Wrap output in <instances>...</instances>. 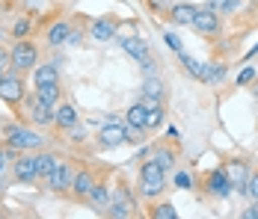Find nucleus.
Masks as SVG:
<instances>
[{
	"label": "nucleus",
	"mask_w": 258,
	"mask_h": 219,
	"mask_svg": "<svg viewBox=\"0 0 258 219\" xmlns=\"http://www.w3.org/2000/svg\"><path fill=\"white\" fill-rule=\"evenodd\" d=\"M92 187H95V178H92V172H86V169L78 172V175H75V181H72V193L80 195V198H86Z\"/></svg>",
	"instance_id": "obj_16"
},
{
	"label": "nucleus",
	"mask_w": 258,
	"mask_h": 219,
	"mask_svg": "<svg viewBox=\"0 0 258 219\" xmlns=\"http://www.w3.org/2000/svg\"><path fill=\"white\" fill-rule=\"evenodd\" d=\"M86 198H89L92 207H110V193H107V187H101V184H95Z\"/></svg>",
	"instance_id": "obj_24"
},
{
	"label": "nucleus",
	"mask_w": 258,
	"mask_h": 219,
	"mask_svg": "<svg viewBox=\"0 0 258 219\" xmlns=\"http://www.w3.org/2000/svg\"><path fill=\"white\" fill-rule=\"evenodd\" d=\"M122 48L128 50L134 59H140L146 71H155V59H152V53H149V45H146L143 39H122Z\"/></svg>",
	"instance_id": "obj_10"
},
{
	"label": "nucleus",
	"mask_w": 258,
	"mask_h": 219,
	"mask_svg": "<svg viewBox=\"0 0 258 219\" xmlns=\"http://www.w3.org/2000/svg\"><path fill=\"white\" fill-rule=\"evenodd\" d=\"M226 178H229V184H232V190H243L246 187V181H249V169H246V163L243 160H229L226 166Z\"/></svg>",
	"instance_id": "obj_12"
},
{
	"label": "nucleus",
	"mask_w": 258,
	"mask_h": 219,
	"mask_svg": "<svg viewBox=\"0 0 258 219\" xmlns=\"http://www.w3.org/2000/svg\"><path fill=\"white\" fill-rule=\"evenodd\" d=\"M146 113H149V110H146L143 101L134 104V107L128 110V116H125V124H131V127H143V130H146Z\"/></svg>",
	"instance_id": "obj_19"
},
{
	"label": "nucleus",
	"mask_w": 258,
	"mask_h": 219,
	"mask_svg": "<svg viewBox=\"0 0 258 219\" xmlns=\"http://www.w3.org/2000/svg\"><path fill=\"white\" fill-rule=\"evenodd\" d=\"M175 216H178V210H175V204H169V201L157 204L155 210H152V219H175Z\"/></svg>",
	"instance_id": "obj_28"
},
{
	"label": "nucleus",
	"mask_w": 258,
	"mask_h": 219,
	"mask_svg": "<svg viewBox=\"0 0 258 219\" xmlns=\"http://www.w3.org/2000/svg\"><path fill=\"white\" fill-rule=\"evenodd\" d=\"M0 190H3V175H0Z\"/></svg>",
	"instance_id": "obj_40"
},
{
	"label": "nucleus",
	"mask_w": 258,
	"mask_h": 219,
	"mask_svg": "<svg viewBox=\"0 0 258 219\" xmlns=\"http://www.w3.org/2000/svg\"><path fill=\"white\" fill-rule=\"evenodd\" d=\"M226 77V65H208L205 62V83H220Z\"/></svg>",
	"instance_id": "obj_29"
},
{
	"label": "nucleus",
	"mask_w": 258,
	"mask_h": 219,
	"mask_svg": "<svg viewBox=\"0 0 258 219\" xmlns=\"http://www.w3.org/2000/svg\"><path fill=\"white\" fill-rule=\"evenodd\" d=\"M208 193L211 195H220V198H226V195H232V184H229V178H226V172L217 169L208 175Z\"/></svg>",
	"instance_id": "obj_14"
},
{
	"label": "nucleus",
	"mask_w": 258,
	"mask_h": 219,
	"mask_svg": "<svg viewBox=\"0 0 258 219\" xmlns=\"http://www.w3.org/2000/svg\"><path fill=\"white\" fill-rule=\"evenodd\" d=\"M163 39H166V45L175 50V53H181V39L175 36V33H163Z\"/></svg>",
	"instance_id": "obj_33"
},
{
	"label": "nucleus",
	"mask_w": 258,
	"mask_h": 219,
	"mask_svg": "<svg viewBox=\"0 0 258 219\" xmlns=\"http://www.w3.org/2000/svg\"><path fill=\"white\" fill-rule=\"evenodd\" d=\"M24 104H27V113H30V122L53 124V107L51 104H45L36 92H33V95H24Z\"/></svg>",
	"instance_id": "obj_5"
},
{
	"label": "nucleus",
	"mask_w": 258,
	"mask_h": 219,
	"mask_svg": "<svg viewBox=\"0 0 258 219\" xmlns=\"http://www.w3.org/2000/svg\"><path fill=\"white\" fill-rule=\"evenodd\" d=\"M178 56H181V62H184V71L190 74V77H196V80H202V83H205V62H196V59H190L184 50H181Z\"/></svg>",
	"instance_id": "obj_21"
},
{
	"label": "nucleus",
	"mask_w": 258,
	"mask_h": 219,
	"mask_svg": "<svg viewBox=\"0 0 258 219\" xmlns=\"http://www.w3.org/2000/svg\"><path fill=\"white\" fill-rule=\"evenodd\" d=\"M24 80L15 74H3V80H0V98L6 101V104H21L24 101Z\"/></svg>",
	"instance_id": "obj_6"
},
{
	"label": "nucleus",
	"mask_w": 258,
	"mask_h": 219,
	"mask_svg": "<svg viewBox=\"0 0 258 219\" xmlns=\"http://www.w3.org/2000/svg\"><path fill=\"white\" fill-rule=\"evenodd\" d=\"M255 77V68H243V71L237 74V86H243V83H249Z\"/></svg>",
	"instance_id": "obj_34"
},
{
	"label": "nucleus",
	"mask_w": 258,
	"mask_h": 219,
	"mask_svg": "<svg viewBox=\"0 0 258 219\" xmlns=\"http://www.w3.org/2000/svg\"><path fill=\"white\" fill-rule=\"evenodd\" d=\"M208 6L214 9V12H220V15H232V12H237V0H208Z\"/></svg>",
	"instance_id": "obj_27"
},
{
	"label": "nucleus",
	"mask_w": 258,
	"mask_h": 219,
	"mask_svg": "<svg viewBox=\"0 0 258 219\" xmlns=\"http://www.w3.org/2000/svg\"><path fill=\"white\" fill-rule=\"evenodd\" d=\"M72 181H75V172H72V166L66 163V160H59L56 166H53V172L48 175V187L51 190H56V193H62V190H69L72 187Z\"/></svg>",
	"instance_id": "obj_8"
},
{
	"label": "nucleus",
	"mask_w": 258,
	"mask_h": 219,
	"mask_svg": "<svg viewBox=\"0 0 258 219\" xmlns=\"http://www.w3.org/2000/svg\"><path fill=\"white\" fill-rule=\"evenodd\" d=\"M69 30H72V27L66 24V21H56V24L48 30V45H66V39H69Z\"/></svg>",
	"instance_id": "obj_23"
},
{
	"label": "nucleus",
	"mask_w": 258,
	"mask_h": 219,
	"mask_svg": "<svg viewBox=\"0 0 258 219\" xmlns=\"http://www.w3.org/2000/svg\"><path fill=\"white\" fill-rule=\"evenodd\" d=\"M134 207H137V201H134L131 190L125 187V184H119V187L113 190V195H110V213L125 219V216H131V213H134Z\"/></svg>",
	"instance_id": "obj_4"
},
{
	"label": "nucleus",
	"mask_w": 258,
	"mask_h": 219,
	"mask_svg": "<svg viewBox=\"0 0 258 219\" xmlns=\"http://www.w3.org/2000/svg\"><path fill=\"white\" fill-rule=\"evenodd\" d=\"M0 68H3V71L9 68V50H3V48H0Z\"/></svg>",
	"instance_id": "obj_35"
},
{
	"label": "nucleus",
	"mask_w": 258,
	"mask_h": 219,
	"mask_svg": "<svg viewBox=\"0 0 258 219\" xmlns=\"http://www.w3.org/2000/svg\"><path fill=\"white\" fill-rule=\"evenodd\" d=\"M152 160H155V163H157L163 172H169L172 166H175V151H166V148H160V151H155V157H152Z\"/></svg>",
	"instance_id": "obj_26"
},
{
	"label": "nucleus",
	"mask_w": 258,
	"mask_h": 219,
	"mask_svg": "<svg viewBox=\"0 0 258 219\" xmlns=\"http://www.w3.org/2000/svg\"><path fill=\"white\" fill-rule=\"evenodd\" d=\"M243 190L249 193L252 201H258V172H255V175H249V181H246V187H243Z\"/></svg>",
	"instance_id": "obj_32"
},
{
	"label": "nucleus",
	"mask_w": 258,
	"mask_h": 219,
	"mask_svg": "<svg viewBox=\"0 0 258 219\" xmlns=\"http://www.w3.org/2000/svg\"><path fill=\"white\" fill-rule=\"evenodd\" d=\"M33 83H36V86H48V83H56V65H36Z\"/></svg>",
	"instance_id": "obj_20"
},
{
	"label": "nucleus",
	"mask_w": 258,
	"mask_h": 219,
	"mask_svg": "<svg viewBox=\"0 0 258 219\" xmlns=\"http://www.w3.org/2000/svg\"><path fill=\"white\" fill-rule=\"evenodd\" d=\"M190 24L196 27L202 36H217V30H220V12H214L211 6H202V9H196V15H193Z\"/></svg>",
	"instance_id": "obj_7"
},
{
	"label": "nucleus",
	"mask_w": 258,
	"mask_h": 219,
	"mask_svg": "<svg viewBox=\"0 0 258 219\" xmlns=\"http://www.w3.org/2000/svg\"><path fill=\"white\" fill-rule=\"evenodd\" d=\"M3 74H6V71H3V68H0V80H3Z\"/></svg>",
	"instance_id": "obj_41"
},
{
	"label": "nucleus",
	"mask_w": 258,
	"mask_h": 219,
	"mask_svg": "<svg viewBox=\"0 0 258 219\" xmlns=\"http://www.w3.org/2000/svg\"><path fill=\"white\" fill-rule=\"evenodd\" d=\"M30 30H33V21H30V18H21V21H15V27H12V36H15V39H27Z\"/></svg>",
	"instance_id": "obj_30"
},
{
	"label": "nucleus",
	"mask_w": 258,
	"mask_h": 219,
	"mask_svg": "<svg viewBox=\"0 0 258 219\" xmlns=\"http://www.w3.org/2000/svg\"><path fill=\"white\" fill-rule=\"evenodd\" d=\"M56 163H59L56 154H36V175H39V181H48V175L53 172Z\"/></svg>",
	"instance_id": "obj_17"
},
{
	"label": "nucleus",
	"mask_w": 258,
	"mask_h": 219,
	"mask_svg": "<svg viewBox=\"0 0 258 219\" xmlns=\"http://www.w3.org/2000/svg\"><path fill=\"white\" fill-rule=\"evenodd\" d=\"M53 124H56L59 130H72V127L78 124V110H75V104H56V107H53Z\"/></svg>",
	"instance_id": "obj_13"
},
{
	"label": "nucleus",
	"mask_w": 258,
	"mask_h": 219,
	"mask_svg": "<svg viewBox=\"0 0 258 219\" xmlns=\"http://www.w3.org/2000/svg\"><path fill=\"white\" fill-rule=\"evenodd\" d=\"M252 95H255V98H258V83H255V86H252Z\"/></svg>",
	"instance_id": "obj_39"
},
{
	"label": "nucleus",
	"mask_w": 258,
	"mask_h": 219,
	"mask_svg": "<svg viewBox=\"0 0 258 219\" xmlns=\"http://www.w3.org/2000/svg\"><path fill=\"white\" fill-rule=\"evenodd\" d=\"M98 142H101L104 148H119L128 142V136H125V124L113 122V124H104L101 133H98Z\"/></svg>",
	"instance_id": "obj_11"
},
{
	"label": "nucleus",
	"mask_w": 258,
	"mask_h": 219,
	"mask_svg": "<svg viewBox=\"0 0 258 219\" xmlns=\"http://www.w3.org/2000/svg\"><path fill=\"white\" fill-rule=\"evenodd\" d=\"M163 3H169V0H152V6H155V9H163Z\"/></svg>",
	"instance_id": "obj_38"
},
{
	"label": "nucleus",
	"mask_w": 258,
	"mask_h": 219,
	"mask_svg": "<svg viewBox=\"0 0 258 219\" xmlns=\"http://www.w3.org/2000/svg\"><path fill=\"white\" fill-rule=\"evenodd\" d=\"M243 219H258V213H255V207H249V210H243Z\"/></svg>",
	"instance_id": "obj_36"
},
{
	"label": "nucleus",
	"mask_w": 258,
	"mask_h": 219,
	"mask_svg": "<svg viewBox=\"0 0 258 219\" xmlns=\"http://www.w3.org/2000/svg\"><path fill=\"white\" fill-rule=\"evenodd\" d=\"M36 59H39V50L33 48L27 39H18L15 42V48L9 50V68L12 71H30V68H36Z\"/></svg>",
	"instance_id": "obj_3"
},
{
	"label": "nucleus",
	"mask_w": 258,
	"mask_h": 219,
	"mask_svg": "<svg viewBox=\"0 0 258 219\" xmlns=\"http://www.w3.org/2000/svg\"><path fill=\"white\" fill-rule=\"evenodd\" d=\"M163 190H166V172L160 169L155 160L143 163V169H140V193H143V198H157Z\"/></svg>",
	"instance_id": "obj_1"
},
{
	"label": "nucleus",
	"mask_w": 258,
	"mask_h": 219,
	"mask_svg": "<svg viewBox=\"0 0 258 219\" xmlns=\"http://www.w3.org/2000/svg\"><path fill=\"white\" fill-rule=\"evenodd\" d=\"M193 15H196V6H190V3H175V6L169 9V18H172L175 24H190Z\"/></svg>",
	"instance_id": "obj_18"
},
{
	"label": "nucleus",
	"mask_w": 258,
	"mask_h": 219,
	"mask_svg": "<svg viewBox=\"0 0 258 219\" xmlns=\"http://www.w3.org/2000/svg\"><path fill=\"white\" fill-rule=\"evenodd\" d=\"M255 213H258V201H255Z\"/></svg>",
	"instance_id": "obj_42"
},
{
	"label": "nucleus",
	"mask_w": 258,
	"mask_h": 219,
	"mask_svg": "<svg viewBox=\"0 0 258 219\" xmlns=\"http://www.w3.org/2000/svg\"><path fill=\"white\" fill-rule=\"evenodd\" d=\"M6 142L12 151H30V148H42L45 142V136H39V130H33V127H24V124H9L6 127Z\"/></svg>",
	"instance_id": "obj_2"
},
{
	"label": "nucleus",
	"mask_w": 258,
	"mask_h": 219,
	"mask_svg": "<svg viewBox=\"0 0 258 219\" xmlns=\"http://www.w3.org/2000/svg\"><path fill=\"white\" fill-rule=\"evenodd\" d=\"M36 95L42 98L45 104L56 107L59 104V83H48V86H36Z\"/></svg>",
	"instance_id": "obj_25"
},
{
	"label": "nucleus",
	"mask_w": 258,
	"mask_h": 219,
	"mask_svg": "<svg viewBox=\"0 0 258 219\" xmlns=\"http://www.w3.org/2000/svg\"><path fill=\"white\" fill-rule=\"evenodd\" d=\"M175 187L178 190H193V175L190 172H178L175 175Z\"/></svg>",
	"instance_id": "obj_31"
},
{
	"label": "nucleus",
	"mask_w": 258,
	"mask_h": 219,
	"mask_svg": "<svg viewBox=\"0 0 258 219\" xmlns=\"http://www.w3.org/2000/svg\"><path fill=\"white\" fill-rule=\"evenodd\" d=\"M3 172H6V154L0 151V175H3Z\"/></svg>",
	"instance_id": "obj_37"
},
{
	"label": "nucleus",
	"mask_w": 258,
	"mask_h": 219,
	"mask_svg": "<svg viewBox=\"0 0 258 219\" xmlns=\"http://www.w3.org/2000/svg\"><path fill=\"white\" fill-rule=\"evenodd\" d=\"M166 95V89H163V83L157 80V77H149L146 83H143V98H152V101H163Z\"/></svg>",
	"instance_id": "obj_22"
},
{
	"label": "nucleus",
	"mask_w": 258,
	"mask_h": 219,
	"mask_svg": "<svg viewBox=\"0 0 258 219\" xmlns=\"http://www.w3.org/2000/svg\"><path fill=\"white\" fill-rule=\"evenodd\" d=\"M12 175H15L18 184H33V181H39V175H36V157H30V154L21 151V157H18L15 166H12Z\"/></svg>",
	"instance_id": "obj_9"
},
{
	"label": "nucleus",
	"mask_w": 258,
	"mask_h": 219,
	"mask_svg": "<svg viewBox=\"0 0 258 219\" xmlns=\"http://www.w3.org/2000/svg\"><path fill=\"white\" fill-rule=\"evenodd\" d=\"M89 36H92L95 42H110V39L116 36V21H113V18H98L95 24L89 27Z\"/></svg>",
	"instance_id": "obj_15"
}]
</instances>
